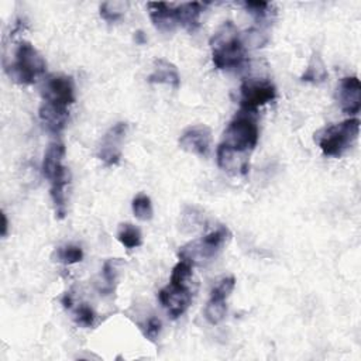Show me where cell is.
Here are the masks:
<instances>
[{
  "mask_svg": "<svg viewBox=\"0 0 361 361\" xmlns=\"http://www.w3.org/2000/svg\"><path fill=\"white\" fill-rule=\"evenodd\" d=\"M212 59L217 69L240 68L245 62V45L233 21H224L210 38Z\"/></svg>",
  "mask_w": 361,
  "mask_h": 361,
  "instance_id": "obj_1",
  "label": "cell"
},
{
  "mask_svg": "<svg viewBox=\"0 0 361 361\" xmlns=\"http://www.w3.org/2000/svg\"><path fill=\"white\" fill-rule=\"evenodd\" d=\"M7 75L20 85H31L45 73L47 62L44 56L28 41L16 45L10 62H4Z\"/></svg>",
  "mask_w": 361,
  "mask_h": 361,
  "instance_id": "obj_2",
  "label": "cell"
},
{
  "mask_svg": "<svg viewBox=\"0 0 361 361\" xmlns=\"http://www.w3.org/2000/svg\"><path fill=\"white\" fill-rule=\"evenodd\" d=\"M360 134V120L357 117L347 118L341 123L323 127L314 134L322 152L327 157H341L355 142Z\"/></svg>",
  "mask_w": 361,
  "mask_h": 361,
  "instance_id": "obj_3",
  "label": "cell"
},
{
  "mask_svg": "<svg viewBox=\"0 0 361 361\" xmlns=\"http://www.w3.org/2000/svg\"><path fill=\"white\" fill-rule=\"evenodd\" d=\"M258 138L259 130L257 121L252 118V113L240 111L227 126L220 144L233 151L250 155V152L257 147Z\"/></svg>",
  "mask_w": 361,
  "mask_h": 361,
  "instance_id": "obj_4",
  "label": "cell"
},
{
  "mask_svg": "<svg viewBox=\"0 0 361 361\" xmlns=\"http://www.w3.org/2000/svg\"><path fill=\"white\" fill-rule=\"evenodd\" d=\"M230 230L226 226H220L204 237L185 244L178 252L179 259H185L192 265L209 261L216 257V254L230 240Z\"/></svg>",
  "mask_w": 361,
  "mask_h": 361,
  "instance_id": "obj_5",
  "label": "cell"
},
{
  "mask_svg": "<svg viewBox=\"0 0 361 361\" xmlns=\"http://www.w3.org/2000/svg\"><path fill=\"white\" fill-rule=\"evenodd\" d=\"M276 96L275 86L265 79H248L240 87V111L255 113Z\"/></svg>",
  "mask_w": 361,
  "mask_h": 361,
  "instance_id": "obj_6",
  "label": "cell"
},
{
  "mask_svg": "<svg viewBox=\"0 0 361 361\" xmlns=\"http://www.w3.org/2000/svg\"><path fill=\"white\" fill-rule=\"evenodd\" d=\"M42 102L65 107L75 103V83L71 76L52 75L45 80L42 89Z\"/></svg>",
  "mask_w": 361,
  "mask_h": 361,
  "instance_id": "obj_7",
  "label": "cell"
},
{
  "mask_svg": "<svg viewBox=\"0 0 361 361\" xmlns=\"http://www.w3.org/2000/svg\"><path fill=\"white\" fill-rule=\"evenodd\" d=\"M127 130H128L127 123L120 121L113 127H110L107 133L103 135L99 145L97 157L104 165L110 166V165L118 164L121 158V148L127 135Z\"/></svg>",
  "mask_w": 361,
  "mask_h": 361,
  "instance_id": "obj_8",
  "label": "cell"
},
{
  "mask_svg": "<svg viewBox=\"0 0 361 361\" xmlns=\"http://www.w3.org/2000/svg\"><path fill=\"white\" fill-rule=\"evenodd\" d=\"M158 299L166 313L172 319H178L188 310L192 302V292L189 286L169 283L158 292Z\"/></svg>",
  "mask_w": 361,
  "mask_h": 361,
  "instance_id": "obj_9",
  "label": "cell"
},
{
  "mask_svg": "<svg viewBox=\"0 0 361 361\" xmlns=\"http://www.w3.org/2000/svg\"><path fill=\"white\" fill-rule=\"evenodd\" d=\"M179 147L189 154L207 157L212 147V130L206 124L188 127L179 137Z\"/></svg>",
  "mask_w": 361,
  "mask_h": 361,
  "instance_id": "obj_10",
  "label": "cell"
},
{
  "mask_svg": "<svg viewBox=\"0 0 361 361\" xmlns=\"http://www.w3.org/2000/svg\"><path fill=\"white\" fill-rule=\"evenodd\" d=\"M337 100L344 113L354 116L361 110V83L357 76H345L337 87Z\"/></svg>",
  "mask_w": 361,
  "mask_h": 361,
  "instance_id": "obj_11",
  "label": "cell"
},
{
  "mask_svg": "<svg viewBox=\"0 0 361 361\" xmlns=\"http://www.w3.org/2000/svg\"><path fill=\"white\" fill-rule=\"evenodd\" d=\"M217 165L220 169L230 175H245L250 168L248 155L230 149L228 147L219 144L217 147Z\"/></svg>",
  "mask_w": 361,
  "mask_h": 361,
  "instance_id": "obj_12",
  "label": "cell"
},
{
  "mask_svg": "<svg viewBox=\"0 0 361 361\" xmlns=\"http://www.w3.org/2000/svg\"><path fill=\"white\" fill-rule=\"evenodd\" d=\"M149 18L157 30L161 32H172L178 27L175 6L168 3H148Z\"/></svg>",
  "mask_w": 361,
  "mask_h": 361,
  "instance_id": "obj_13",
  "label": "cell"
},
{
  "mask_svg": "<svg viewBox=\"0 0 361 361\" xmlns=\"http://www.w3.org/2000/svg\"><path fill=\"white\" fill-rule=\"evenodd\" d=\"M39 118L42 121V124L47 127L48 131L54 133V134H59L66 123H68V117H69V111L65 107H58L49 103L42 102L39 106Z\"/></svg>",
  "mask_w": 361,
  "mask_h": 361,
  "instance_id": "obj_14",
  "label": "cell"
},
{
  "mask_svg": "<svg viewBox=\"0 0 361 361\" xmlns=\"http://www.w3.org/2000/svg\"><path fill=\"white\" fill-rule=\"evenodd\" d=\"M65 145L59 141L51 142L44 154L42 165H41V172L42 176L51 180L58 172H61L65 165H63V158H65Z\"/></svg>",
  "mask_w": 361,
  "mask_h": 361,
  "instance_id": "obj_15",
  "label": "cell"
},
{
  "mask_svg": "<svg viewBox=\"0 0 361 361\" xmlns=\"http://www.w3.org/2000/svg\"><path fill=\"white\" fill-rule=\"evenodd\" d=\"M204 7L206 4L200 1H190L175 6L178 25L183 27L189 32H195L200 25V14L204 10Z\"/></svg>",
  "mask_w": 361,
  "mask_h": 361,
  "instance_id": "obj_16",
  "label": "cell"
},
{
  "mask_svg": "<svg viewBox=\"0 0 361 361\" xmlns=\"http://www.w3.org/2000/svg\"><path fill=\"white\" fill-rule=\"evenodd\" d=\"M147 80L149 83L169 85L175 89H178L180 85V76H179L178 68L172 62H169L164 58H159L154 62V69L149 73Z\"/></svg>",
  "mask_w": 361,
  "mask_h": 361,
  "instance_id": "obj_17",
  "label": "cell"
},
{
  "mask_svg": "<svg viewBox=\"0 0 361 361\" xmlns=\"http://www.w3.org/2000/svg\"><path fill=\"white\" fill-rule=\"evenodd\" d=\"M117 240L128 250L137 248L142 244L141 230L131 223H121L117 230Z\"/></svg>",
  "mask_w": 361,
  "mask_h": 361,
  "instance_id": "obj_18",
  "label": "cell"
},
{
  "mask_svg": "<svg viewBox=\"0 0 361 361\" xmlns=\"http://www.w3.org/2000/svg\"><path fill=\"white\" fill-rule=\"evenodd\" d=\"M326 78H327V71L322 58L319 56V54H313L306 71L302 75V80L312 82V83H322Z\"/></svg>",
  "mask_w": 361,
  "mask_h": 361,
  "instance_id": "obj_19",
  "label": "cell"
},
{
  "mask_svg": "<svg viewBox=\"0 0 361 361\" xmlns=\"http://www.w3.org/2000/svg\"><path fill=\"white\" fill-rule=\"evenodd\" d=\"M52 258H54V261L61 262V264H63V265H71V264H76V262H80V261H82V258H83V251H82V248L78 247V245L66 244V245L58 247V248L54 251Z\"/></svg>",
  "mask_w": 361,
  "mask_h": 361,
  "instance_id": "obj_20",
  "label": "cell"
},
{
  "mask_svg": "<svg viewBox=\"0 0 361 361\" xmlns=\"http://www.w3.org/2000/svg\"><path fill=\"white\" fill-rule=\"evenodd\" d=\"M227 313V305L226 300L210 298L204 307V317L210 324H219L223 322Z\"/></svg>",
  "mask_w": 361,
  "mask_h": 361,
  "instance_id": "obj_21",
  "label": "cell"
},
{
  "mask_svg": "<svg viewBox=\"0 0 361 361\" xmlns=\"http://www.w3.org/2000/svg\"><path fill=\"white\" fill-rule=\"evenodd\" d=\"M131 209L134 216L141 220V221H147L152 219L154 214V209H152V203L149 196H147L145 193H138L131 203Z\"/></svg>",
  "mask_w": 361,
  "mask_h": 361,
  "instance_id": "obj_22",
  "label": "cell"
},
{
  "mask_svg": "<svg viewBox=\"0 0 361 361\" xmlns=\"http://www.w3.org/2000/svg\"><path fill=\"white\" fill-rule=\"evenodd\" d=\"M127 7V1H103L100 4V16L107 23H114L123 17Z\"/></svg>",
  "mask_w": 361,
  "mask_h": 361,
  "instance_id": "obj_23",
  "label": "cell"
},
{
  "mask_svg": "<svg viewBox=\"0 0 361 361\" xmlns=\"http://www.w3.org/2000/svg\"><path fill=\"white\" fill-rule=\"evenodd\" d=\"M193 265L185 259H179V262L172 268L169 283L189 286V281L192 278Z\"/></svg>",
  "mask_w": 361,
  "mask_h": 361,
  "instance_id": "obj_24",
  "label": "cell"
},
{
  "mask_svg": "<svg viewBox=\"0 0 361 361\" xmlns=\"http://www.w3.org/2000/svg\"><path fill=\"white\" fill-rule=\"evenodd\" d=\"M234 286H235V278L234 276H226L212 289L210 298L227 300V298L231 295Z\"/></svg>",
  "mask_w": 361,
  "mask_h": 361,
  "instance_id": "obj_25",
  "label": "cell"
},
{
  "mask_svg": "<svg viewBox=\"0 0 361 361\" xmlns=\"http://www.w3.org/2000/svg\"><path fill=\"white\" fill-rule=\"evenodd\" d=\"M96 314L89 305H80L75 310V322L82 327H92L94 323Z\"/></svg>",
  "mask_w": 361,
  "mask_h": 361,
  "instance_id": "obj_26",
  "label": "cell"
},
{
  "mask_svg": "<svg viewBox=\"0 0 361 361\" xmlns=\"http://www.w3.org/2000/svg\"><path fill=\"white\" fill-rule=\"evenodd\" d=\"M120 265H121V261L118 258H110L104 262L103 278L109 286H111L117 281L118 274H120Z\"/></svg>",
  "mask_w": 361,
  "mask_h": 361,
  "instance_id": "obj_27",
  "label": "cell"
},
{
  "mask_svg": "<svg viewBox=\"0 0 361 361\" xmlns=\"http://www.w3.org/2000/svg\"><path fill=\"white\" fill-rule=\"evenodd\" d=\"M161 320L158 317H149L142 326H141V330H142V334L149 340V341H155L157 337L159 336L161 333Z\"/></svg>",
  "mask_w": 361,
  "mask_h": 361,
  "instance_id": "obj_28",
  "label": "cell"
},
{
  "mask_svg": "<svg viewBox=\"0 0 361 361\" xmlns=\"http://www.w3.org/2000/svg\"><path fill=\"white\" fill-rule=\"evenodd\" d=\"M244 6L259 21H262L268 16V13H269L268 11L269 3H267V1H247V3H244Z\"/></svg>",
  "mask_w": 361,
  "mask_h": 361,
  "instance_id": "obj_29",
  "label": "cell"
},
{
  "mask_svg": "<svg viewBox=\"0 0 361 361\" xmlns=\"http://www.w3.org/2000/svg\"><path fill=\"white\" fill-rule=\"evenodd\" d=\"M1 235L6 237L7 235V228H8V221H7V216L6 213H1Z\"/></svg>",
  "mask_w": 361,
  "mask_h": 361,
  "instance_id": "obj_30",
  "label": "cell"
},
{
  "mask_svg": "<svg viewBox=\"0 0 361 361\" xmlns=\"http://www.w3.org/2000/svg\"><path fill=\"white\" fill-rule=\"evenodd\" d=\"M62 303H63V306L65 307H72V296H71V293H65L63 295V298H62Z\"/></svg>",
  "mask_w": 361,
  "mask_h": 361,
  "instance_id": "obj_31",
  "label": "cell"
},
{
  "mask_svg": "<svg viewBox=\"0 0 361 361\" xmlns=\"http://www.w3.org/2000/svg\"><path fill=\"white\" fill-rule=\"evenodd\" d=\"M135 39H137V42H140V44H142L145 39H144V37H142V32L141 31H138V32H135Z\"/></svg>",
  "mask_w": 361,
  "mask_h": 361,
  "instance_id": "obj_32",
  "label": "cell"
}]
</instances>
